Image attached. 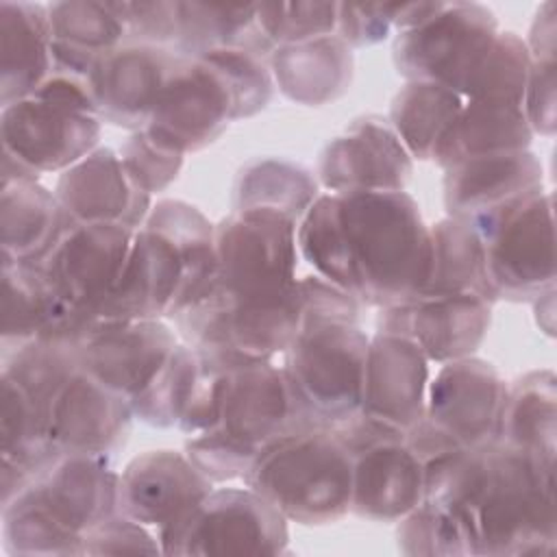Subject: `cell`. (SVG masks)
I'll return each mask as SVG.
<instances>
[{
	"instance_id": "7a4b0ae2",
	"label": "cell",
	"mask_w": 557,
	"mask_h": 557,
	"mask_svg": "<svg viewBox=\"0 0 557 557\" xmlns=\"http://www.w3.org/2000/svg\"><path fill=\"white\" fill-rule=\"evenodd\" d=\"M111 459L59 453L2 505V540L13 555H83V537L117 513Z\"/></svg>"
},
{
	"instance_id": "5bb4252c",
	"label": "cell",
	"mask_w": 557,
	"mask_h": 557,
	"mask_svg": "<svg viewBox=\"0 0 557 557\" xmlns=\"http://www.w3.org/2000/svg\"><path fill=\"white\" fill-rule=\"evenodd\" d=\"M100 117L35 96L2 107V154L35 174L63 172L98 148Z\"/></svg>"
},
{
	"instance_id": "9c48e42d",
	"label": "cell",
	"mask_w": 557,
	"mask_h": 557,
	"mask_svg": "<svg viewBox=\"0 0 557 557\" xmlns=\"http://www.w3.org/2000/svg\"><path fill=\"white\" fill-rule=\"evenodd\" d=\"M157 537L163 555H283L289 529L287 518L250 487H213Z\"/></svg>"
},
{
	"instance_id": "d4e9b609",
	"label": "cell",
	"mask_w": 557,
	"mask_h": 557,
	"mask_svg": "<svg viewBox=\"0 0 557 557\" xmlns=\"http://www.w3.org/2000/svg\"><path fill=\"white\" fill-rule=\"evenodd\" d=\"M352 455L350 511L374 522H398L424 498V461L405 435L372 442Z\"/></svg>"
},
{
	"instance_id": "7402d4cb",
	"label": "cell",
	"mask_w": 557,
	"mask_h": 557,
	"mask_svg": "<svg viewBox=\"0 0 557 557\" xmlns=\"http://www.w3.org/2000/svg\"><path fill=\"white\" fill-rule=\"evenodd\" d=\"M133 409L81 368L50 403V440L59 453L113 459L131 435Z\"/></svg>"
},
{
	"instance_id": "ffe728a7",
	"label": "cell",
	"mask_w": 557,
	"mask_h": 557,
	"mask_svg": "<svg viewBox=\"0 0 557 557\" xmlns=\"http://www.w3.org/2000/svg\"><path fill=\"white\" fill-rule=\"evenodd\" d=\"M176 344L163 320L100 322L78 346V368L131 400L150 385Z\"/></svg>"
},
{
	"instance_id": "5b68a950",
	"label": "cell",
	"mask_w": 557,
	"mask_h": 557,
	"mask_svg": "<svg viewBox=\"0 0 557 557\" xmlns=\"http://www.w3.org/2000/svg\"><path fill=\"white\" fill-rule=\"evenodd\" d=\"M370 337L357 320L302 311L283 370L311 424L337 426L359 413Z\"/></svg>"
},
{
	"instance_id": "8d00e7d4",
	"label": "cell",
	"mask_w": 557,
	"mask_h": 557,
	"mask_svg": "<svg viewBox=\"0 0 557 557\" xmlns=\"http://www.w3.org/2000/svg\"><path fill=\"white\" fill-rule=\"evenodd\" d=\"M298 255L318 276L344 289L361 302L348 242L337 209V194H320L296 226Z\"/></svg>"
},
{
	"instance_id": "52a82bcc",
	"label": "cell",
	"mask_w": 557,
	"mask_h": 557,
	"mask_svg": "<svg viewBox=\"0 0 557 557\" xmlns=\"http://www.w3.org/2000/svg\"><path fill=\"white\" fill-rule=\"evenodd\" d=\"M507 385L481 357L442 363L426 387L424 416L405 433L407 446L426 463L459 448L494 442Z\"/></svg>"
},
{
	"instance_id": "b9f144b4",
	"label": "cell",
	"mask_w": 557,
	"mask_h": 557,
	"mask_svg": "<svg viewBox=\"0 0 557 557\" xmlns=\"http://www.w3.org/2000/svg\"><path fill=\"white\" fill-rule=\"evenodd\" d=\"M257 26L276 48L335 35L337 2H265L257 4Z\"/></svg>"
},
{
	"instance_id": "d6986e66",
	"label": "cell",
	"mask_w": 557,
	"mask_h": 557,
	"mask_svg": "<svg viewBox=\"0 0 557 557\" xmlns=\"http://www.w3.org/2000/svg\"><path fill=\"white\" fill-rule=\"evenodd\" d=\"M492 322V302L476 294L418 296L383 307L379 331L409 337L433 363L474 355Z\"/></svg>"
},
{
	"instance_id": "484cf974",
	"label": "cell",
	"mask_w": 557,
	"mask_h": 557,
	"mask_svg": "<svg viewBox=\"0 0 557 557\" xmlns=\"http://www.w3.org/2000/svg\"><path fill=\"white\" fill-rule=\"evenodd\" d=\"M544 170L531 150L500 152L453 165L444 174V207L448 218L468 224L498 211L537 189Z\"/></svg>"
},
{
	"instance_id": "8992f818",
	"label": "cell",
	"mask_w": 557,
	"mask_h": 557,
	"mask_svg": "<svg viewBox=\"0 0 557 557\" xmlns=\"http://www.w3.org/2000/svg\"><path fill=\"white\" fill-rule=\"evenodd\" d=\"M296 226L274 209H233L215 224V278L200 300L263 302L292 294L298 285Z\"/></svg>"
},
{
	"instance_id": "83f0119b",
	"label": "cell",
	"mask_w": 557,
	"mask_h": 557,
	"mask_svg": "<svg viewBox=\"0 0 557 557\" xmlns=\"http://www.w3.org/2000/svg\"><path fill=\"white\" fill-rule=\"evenodd\" d=\"M52 72L48 7L0 2V104L33 96Z\"/></svg>"
},
{
	"instance_id": "f907efd6",
	"label": "cell",
	"mask_w": 557,
	"mask_h": 557,
	"mask_svg": "<svg viewBox=\"0 0 557 557\" xmlns=\"http://www.w3.org/2000/svg\"><path fill=\"white\" fill-rule=\"evenodd\" d=\"M33 96L54 102V104H61V107H67V109H74V111H85V113L98 115L89 78H81L74 74L52 70L50 76L41 83V87Z\"/></svg>"
},
{
	"instance_id": "681fc988",
	"label": "cell",
	"mask_w": 557,
	"mask_h": 557,
	"mask_svg": "<svg viewBox=\"0 0 557 557\" xmlns=\"http://www.w3.org/2000/svg\"><path fill=\"white\" fill-rule=\"evenodd\" d=\"M555 61H531L524 96H522V111L533 133L544 137L555 135L557 126V91H555Z\"/></svg>"
},
{
	"instance_id": "e0dca14e",
	"label": "cell",
	"mask_w": 557,
	"mask_h": 557,
	"mask_svg": "<svg viewBox=\"0 0 557 557\" xmlns=\"http://www.w3.org/2000/svg\"><path fill=\"white\" fill-rule=\"evenodd\" d=\"M98 320L57 294L39 261L2 259V346L20 348L28 342H59L81 346Z\"/></svg>"
},
{
	"instance_id": "e575fe53",
	"label": "cell",
	"mask_w": 557,
	"mask_h": 557,
	"mask_svg": "<svg viewBox=\"0 0 557 557\" xmlns=\"http://www.w3.org/2000/svg\"><path fill=\"white\" fill-rule=\"evenodd\" d=\"M320 196V183L311 170L287 159H257L246 163L233 187L235 209H274L300 222Z\"/></svg>"
},
{
	"instance_id": "c3c4849f",
	"label": "cell",
	"mask_w": 557,
	"mask_h": 557,
	"mask_svg": "<svg viewBox=\"0 0 557 557\" xmlns=\"http://www.w3.org/2000/svg\"><path fill=\"white\" fill-rule=\"evenodd\" d=\"M394 30V2L350 4L337 2L335 35L350 48L381 44Z\"/></svg>"
},
{
	"instance_id": "bcb514c9",
	"label": "cell",
	"mask_w": 557,
	"mask_h": 557,
	"mask_svg": "<svg viewBox=\"0 0 557 557\" xmlns=\"http://www.w3.org/2000/svg\"><path fill=\"white\" fill-rule=\"evenodd\" d=\"M159 537L144 524L113 513L83 537V555H157Z\"/></svg>"
},
{
	"instance_id": "836d02e7",
	"label": "cell",
	"mask_w": 557,
	"mask_h": 557,
	"mask_svg": "<svg viewBox=\"0 0 557 557\" xmlns=\"http://www.w3.org/2000/svg\"><path fill=\"white\" fill-rule=\"evenodd\" d=\"M463 98L442 83L407 81L389 107V126L411 159H433L435 146L463 107Z\"/></svg>"
},
{
	"instance_id": "603a6c76",
	"label": "cell",
	"mask_w": 557,
	"mask_h": 557,
	"mask_svg": "<svg viewBox=\"0 0 557 557\" xmlns=\"http://www.w3.org/2000/svg\"><path fill=\"white\" fill-rule=\"evenodd\" d=\"M54 196L70 224L111 222L139 231L152 209V196L133 183L120 154L100 146L61 172Z\"/></svg>"
},
{
	"instance_id": "ac0fdd59",
	"label": "cell",
	"mask_w": 557,
	"mask_h": 557,
	"mask_svg": "<svg viewBox=\"0 0 557 557\" xmlns=\"http://www.w3.org/2000/svg\"><path fill=\"white\" fill-rule=\"evenodd\" d=\"M178 57L174 48L137 41L104 52L89 74L98 117L133 133L144 131Z\"/></svg>"
},
{
	"instance_id": "8fae6325",
	"label": "cell",
	"mask_w": 557,
	"mask_h": 557,
	"mask_svg": "<svg viewBox=\"0 0 557 557\" xmlns=\"http://www.w3.org/2000/svg\"><path fill=\"white\" fill-rule=\"evenodd\" d=\"M202 289L178 244L165 233L141 226L135 231L124 272L98 311L100 322L176 318Z\"/></svg>"
},
{
	"instance_id": "f6af8a7d",
	"label": "cell",
	"mask_w": 557,
	"mask_h": 557,
	"mask_svg": "<svg viewBox=\"0 0 557 557\" xmlns=\"http://www.w3.org/2000/svg\"><path fill=\"white\" fill-rule=\"evenodd\" d=\"M257 453L259 450L228 437L218 429L189 435L185 442V455L189 461L213 483L242 479Z\"/></svg>"
},
{
	"instance_id": "7dc6e473",
	"label": "cell",
	"mask_w": 557,
	"mask_h": 557,
	"mask_svg": "<svg viewBox=\"0 0 557 557\" xmlns=\"http://www.w3.org/2000/svg\"><path fill=\"white\" fill-rule=\"evenodd\" d=\"M126 28V41L150 46H176L178 2H115Z\"/></svg>"
},
{
	"instance_id": "44dd1931",
	"label": "cell",
	"mask_w": 557,
	"mask_h": 557,
	"mask_svg": "<svg viewBox=\"0 0 557 557\" xmlns=\"http://www.w3.org/2000/svg\"><path fill=\"white\" fill-rule=\"evenodd\" d=\"M213 485L185 453L148 450L117 474V513L161 531L191 511Z\"/></svg>"
},
{
	"instance_id": "277c9868",
	"label": "cell",
	"mask_w": 557,
	"mask_h": 557,
	"mask_svg": "<svg viewBox=\"0 0 557 557\" xmlns=\"http://www.w3.org/2000/svg\"><path fill=\"white\" fill-rule=\"evenodd\" d=\"M242 481L292 522L333 524L350 511L352 455L333 429L305 424L265 444Z\"/></svg>"
},
{
	"instance_id": "ba28073f",
	"label": "cell",
	"mask_w": 557,
	"mask_h": 557,
	"mask_svg": "<svg viewBox=\"0 0 557 557\" xmlns=\"http://www.w3.org/2000/svg\"><path fill=\"white\" fill-rule=\"evenodd\" d=\"M481 242L485 274L498 298L535 300L555 287L553 194L537 189L470 224Z\"/></svg>"
},
{
	"instance_id": "3957f363",
	"label": "cell",
	"mask_w": 557,
	"mask_h": 557,
	"mask_svg": "<svg viewBox=\"0 0 557 557\" xmlns=\"http://www.w3.org/2000/svg\"><path fill=\"white\" fill-rule=\"evenodd\" d=\"M361 302L392 307L422 294L431 265V235L407 191L337 194Z\"/></svg>"
},
{
	"instance_id": "4316f807",
	"label": "cell",
	"mask_w": 557,
	"mask_h": 557,
	"mask_svg": "<svg viewBox=\"0 0 557 557\" xmlns=\"http://www.w3.org/2000/svg\"><path fill=\"white\" fill-rule=\"evenodd\" d=\"M268 67L278 91L305 107L342 98L352 83V48L337 35L272 48Z\"/></svg>"
},
{
	"instance_id": "60d3db41",
	"label": "cell",
	"mask_w": 557,
	"mask_h": 557,
	"mask_svg": "<svg viewBox=\"0 0 557 557\" xmlns=\"http://www.w3.org/2000/svg\"><path fill=\"white\" fill-rule=\"evenodd\" d=\"M200 57L207 59L226 81L233 94L235 120L252 117L268 107L274 91L268 59L246 48H218Z\"/></svg>"
},
{
	"instance_id": "ee69618b",
	"label": "cell",
	"mask_w": 557,
	"mask_h": 557,
	"mask_svg": "<svg viewBox=\"0 0 557 557\" xmlns=\"http://www.w3.org/2000/svg\"><path fill=\"white\" fill-rule=\"evenodd\" d=\"M120 159L133 183L146 194H159L172 185L183 168V157L157 144L146 131H135L120 148Z\"/></svg>"
},
{
	"instance_id": "ab89813d",
	"label": "cell",
	"mask_w": 557,
	"mask_h": 557,
	"mask_svg": "<svg viewBox=\"0 0 557 557\" xmlns=\"http://www.w3.org/2000/svg\"><path fill=\"white\" fill-rule=\"evenodd\" d=\"M46 7L54 41L87 50L91 54H104L126 41V28L115 2L70 0Z\"/></svg>"
},
{
	"instance_id": "1f68e13d",
	"label": "cell",
	"mask_w": 557,
	"mask_h": 557,
	"mask_svg": "<svg viewBox=\"0 0 557 557\" xmlns=\"http://www.w3.org/2000/svg\"><path fill=\"white\" fill-rule=\"evenodd\" d=\"M429 235L431 265L420 296L476 294L494 305L496 296L485 274L483 242L479 233L468 222L446 215L429 226Z\"/></svg>"
},
{
	"instance_id": "7bdbcfd3",
	"label": "cell",
	"mask_w": 557,
	"mask_h": 557,
	"mask_svg": "<svg viewBox=\"0 0 557 557\" xmlns=\"http://www.w3.org/2000/svg\"><path fill=\"white\" fill-rule=\"evenodd\" d=\"M398 522L396 542L405 555H472L461 522L442 507L422 500Z\"/></svg>"
},
{
	"instance_id": "f35d334b",
	"label": "cell",
	"mask_w": 557,
	"mask_h": 557,
	"mask_svg": "<svg viewBox=\"0 0 557 557\" xmlns=\"http://www.w3.org/2000/svg\"><path fill=\"white\" fill-rule=\"evenodd\" d=\"M200 372V357L191 344H176L170 359L146 389L131 398L133 416L157 429L176 426Z\"/></svg>"
},
{
	"instance_id": "cb8c5ba5",
	"label": "cell",
	"mask_w": 557,
	"mask_h": 557,
	"mask_svg": "<svg viewBox=\"0 0 557 557\" xmlns=\"http://www.w3.org/2000/svg\"><path fill=\"white\" fill-rule=\"evenodd\" d=\"M429 363L409 337L376 331L368 346L359 413L407 433L424 416Z\"/></svg>"
},
{
	"instance_id": "6da1fadb",
	"label": "cell",
	"mask_w": 557,
	"mask_h": 557,
	"mask_svg": "<svg viewBox=\"0 0 557 557\" xmlns=\"http://www.w3.org/2000/svg\"><path fill=\"white\" fill-rule=\"evenodd\" d=\"M422 500L461 522L472 555L555 553V466L498 440L429 459Z\"/></svg>"
},
{
	"instance_id": "2e32d148",
	"label": "cell",
	"mask_w": 557,
	"mask_h": 557,
	"mask_svg": "<svg viewBox=\"0 0 557 557\" xmlns=\"http://www.w3.org/2000/svg\"><path fill=\"white\" fill-rule=\"evenodd\" d=\"M311 424L285 376L272 359H255L233 366L222 387L218 431L261 450L272 440Z\"/></svg>"
},
{
	"instance_id": "d590c367",
	"label": "cell",
	"mask_w": 557,
	"mask_h": 557,
	"mask_svg": "<svg viewBox=\"0 0 557 557\" xmlns=\"http://www.w3.org/2000/svg\"><path fill=\"white\" fill-rule=\"evenodd\" d=\"M0 453L2 463L30 476L59 455L50 440L48 409L4 372L0 374Z\"/></svg>"
},
{
	"instance_id": "d6a6232c",
	"label": "cell",
	"mask_w": 557,
	"mask_h": 557,
	"mask_svg": "<svg viewBox=\"0 0 557 557\" xmlns=\"http://www.w3.org/2000/svg\"><path fill=\"white\" fill-rule=\"evenodd\" d=\"M218 48H246L268 59L272 44L257 26V4L178 2V39L174 50L200 57Z\"/></svg>"
},
{
	"instance_id": "9a60e30c",
	"label": "cell",
	"mask_w": 557,
	"mask_h": 557,
	"mask_svg": "<svg viewBox=\"0 0 557 557\" xmlns=\"http://www.w3.org/2000/svg\"><path fill=\"white\" fill-rule=\"evenodd\" d=\"M315 174L331 194L405 191L413 159L387 120L361 115L322 148Z\"/></svg>"
},
{
	"instance_id": "4dcf8cb0",
	"label": "cell",
	"mask_w": 557,
	"mask_h": 557,
	"mask_svg": "<svg viewBox=\"0 0 557 557\" xmlns=\"http://www.w3.org/2000/svg\"><path fill=\"white\" fill-rule=\"evenodd\" d=\"M496 440L555 466L557 379L553 370H531L507 385Z\"/></svg>"
},
{
	"instance_id": "4fadbf2b",
	"label": "cell",
	"mask_w": 557,
	"mask_h": 557,
	"mask_svg": "<svg viewBox=\"0 0 557 557\" xmlns=\"http://www.w3.org/2000/svg\"><path fill=\"white\" fill-rule=\"evenodd\" d=\"M133 237L124 224H67L39 265L61 298L98 320L124 272Z\"/></svg>"
},
{
	"instance_id": "f546056e",
	"label": "cell",
	"mask_w": 557,
	"mask_h": 557,
	"mask_svg": "<svg viewBox=\"0 0 557 557\" xmlns=\"http://www.w3.org/2000/svg\"><path fill=\"white\" fill-rule=\"evenodd\" d=\"M67 218L48 187L39 181L2 183L0 242L2 259L41 261L67 226Z\"/></svg>"
},
{
	"instance_id": "816d5d0a",
	"label": "cell",
	"mask_w": 557,
	"mask_h": 557,
	"mask_svg": "<svg viewBox=\"0 0 557 557\" xmlns=\"http://www.w3.org/2000/svg\"><path fill=\"white\" fill-rule=\"evenodd\" d=\"M531 61H555L557 52V24H555V4L544 2L529 28V39H524Z\"/></svg>"
},
{
	"instance_id": "f1b7e54d",
	"label": "cell",
	"mask_w": 557,
	"mask_h": 557,
	"mask_svg": "<svg viewBox=\"0 0 557 557\" xmlns=\"http://www.w3.org/2000/svg\"><path fill=\"white\" fill-rule=\"evenodd\" d=\"M531 139L520 104L468 100L440 137L431 161L448 170L479 157L529 150Z\"/></svg>"
},
{
	"instance_id": "74e56055",
	"label": "cell",
	"mask_w": 557,
	"mask_h": 557,
	"mask_svg": "<svg viewBox=\"0 0 557 557\" xmlns=\"http://www.w3.org/2000/svg\"><path fill=\"white\" fill-rule=\"evenodd\" d=\"M531 57L522 37L511 30H498L483 50L459 96L463 100H487L522 104Z\"/></svg>"
},
{
	"instance_id": "7c38bea8",
	"label": "cell",
	"mask_w": 557,
	"mask_h": 557,
	"mask_svg": "<svg viewBox=\"0 0 557 557\" xmlns=\"http://www.w3.org/2000/svg\"><path fill=\"white\" fill-rule=\"evenodd\" d=\"M235 122L233 94L222 74L202 57L181 54L146 124V133L181 154L213 144Z\"/></svg>"
},
{
	"instance_id": "30bf717a",
	"label": "cell",
	"mask_w": 557,
	"mask_h": 557,
	"mask_svg": "<svg viewBox=\"0 0 557 557\" xmlns=\"http://www.w3.org/2000/svg\"><path fill=\"white\" fill-rule=\"evenodd\" d=\"M496 33L492 9L476 2H442L429 20L396 35L392 59L407 81H433L459 94Z\"/></svg>"
}]
</instances>
